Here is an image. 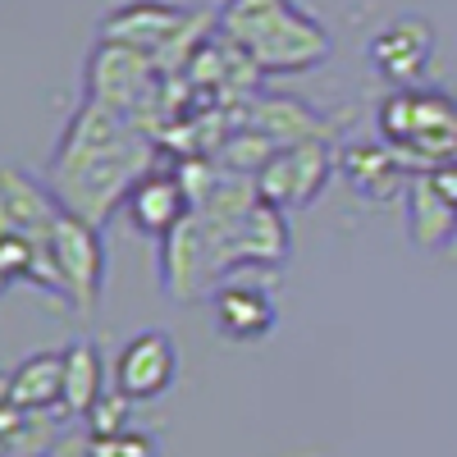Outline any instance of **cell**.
<instances>
[{
  "label": "cell",
  "mask_w": 457,
  "mask_h": 457,
  "mask_svg": "<svg viewBox=\"0 0 457 457\" xmlns=\"http://www.w3.org/2000/svg\"><path fill=\"white\" fill-rule=\"evenodd\" d=\"M407 238L411 247L421 252H435V247H448L457 238V202L435 183V174H411L407 183Z\"/></svg>",
  "instance_id": "cell-16"
},
{
  "label": "cell",
  "mask_w": 457,
  "mask_h": 457,
  "mask_svg": "<svg viewBox=\"0 0 457 457\" xmlns=\"http://www.w3.org/2000/svg\"><path fill=\"white\" fill-rule=\"evenodd\" d=\"M215 329L228 343H256L275 329V297L265 284H243V279H224L215 293Z\"/></svg>",
  "instance_id": "cell-15"
},
{
  "label": "cell",
  "mask_w": 457,
  "mask_h": 457,
  "mask_svg": "<svg viewBox=\"0 0 457 457\" xmlns=\"http://www.w3.org/2000/svg\"><path fill=\"white\" fill-rule=\"evenodd\" d=\"M129 398L120 394V389H110V394H101V403L83 416L87 421V439H114V435H124L129 430Z\"/></svg>",
  "instance_id": "cell-20"
},
{
  "label": "cell",
  "mask_w": 457,
  "mask_h": 457,
  "mask_svg": "<svg viewBox=\"0 0 457 457\" xmlns=\"http://www.w3.org/2000/svg\"><path fill=\"white\" fill-rule=\"evenodd\" d=\"M124 211H129L137 234L165 238V234H174L187 215H193V197H187L179 170H151V174L137 179V187L129 193Z\"/></svg>",
  "instance_id": "cell-12"
},
{
  "label": "cell",
  "mask_w": 457,
  "mask_h": 457,
  "mask_svg": "<svg viewBox=\"0 0 457 457\" xmlns=\"http://www.w3.org/2000/svg\"><path fill=\"white\" fill-rule=\"evenodd\" d=\"M379 142H389L411 174L457 161V101L430 87H398L375 114Z\"/></svg>",
  "instance_id": "cell-3"
},
{
  "label": "cell",
  "mask_w": 457,
  "mask_h": 457,
  "mask_svg": "<svg viewBox=\"0 0 457 457\" xmlns=\"http://www.w3.org/2000/svg\"><path fill=\"white\" fill-rule=\"evenodd\" d=\"M105 394V361L92 338H79L64 348V411L87 416Z\"/></svg>",
  "instance_id": "cell-18"
},
{
  "label": "cell",
  "mask_w": 457,
  "mask_h": 457,
  "mask_svg": "<svg viewBox=\"0 0 457 457\" xmlns=\"http://www.w3.org/2000/svg\"><path fill=\"white\" fill-rule=\"evenodd\" d=\"M64 215L46 183L28 179V170L10 165L0 179V234H23L32 243H51V228Z\"/></svg>",
  "instance_id": "cell-10"
},
{
  "label": "cell",
  "mask_w": 457,
  "mask_h": 457,
  "mask_svg": "<svg viewBox=\"0 0 457 457\" xmlns=\"http://www.w3.org/2000/svg\"><path fill=\"white\" fill-rule=\"evenodd\" d=\"M338 174L348 179L366 202H394L407 197L411 170L389 142H348L338 151Z\"/></svg>",
  "instance_id": "cell-14"
},
{
  "label": "cell",
  "mask_w": 457,
  "mask_h": 457,
  "mask_svg": "<svg viewBox=\"0 0 457 457\" xmlns=\"http://www.w3.org/2000/svg\"><path fill=\"white\" fill-rule=\"evenodd\" d=\"M293 238H288V211H279L275 202L256 197L252 211L243 215V224L234 228V238L224 247V279H234L238 270H275L284 265Z\"/></svg>",
  "instance_id": "cell-9"
},
{
  "label": "cell",
  "mask_w": 457,
  "mask_h": 457,
  "mask_svg": "<svg viewBox=\"0 0 457 457\" xmlns=\"http://www.w3.org/2000/svg\"><path fill=\"white\" fill-rule=\"evenodd\" d=\"M161 284L170 302H197L220 288L211 243H206V228L197 215H187L174 234L161 238Z\"/></svg>",
  "instance_id": "cell-7"
},
{
  "label": "cell",
  "mask_w": 457,
  "mask_h": 457,
  "mask_svg": "<svg viewBox=\"0 0 457 457\" xmlns=\"http://www.w3.org/2000/svg\"><path fill=\"white\" fill-rule=\"evenodd\" d=\"M215 32L228 37L261 73H302L334 51L325 23L297 0H224L215 10Z\"/></svg>",
  "instance_id": "cell-2"
},
{
  "label": "cell",
  "mask_w": 457,
  "mask_h": 457,
  "mask_svg": "<svg viewBox=\"0 0 457 457\" xmlns=\"http://www.w3.org/2000/svg\"><path fill=\"white\" fill-rule=\"evenodd\" d=\"M5 407L55 411L64 407V353H32L5 379Z\"/></svg>",
  "instance_id": "cell-17"
},
{
  "label": "cell",
  "mask_w": 457,
  "mask_h": 457,
  "mask_svg": "<svg viewBox=\"0 0 457 457\" xmlns=\"http://www.w3.org/2000/svg\"><path fill=\"white\" fill-rule=\"evenodd\" d=\"M338 170L329 142H302V146H284L270 156V165H265L256 174V193L265 202H275L279 211H302L312 206L320 193L329 174Z\"/></svg>",
  "instance_id": "cell-5"
},
{
  "label": "cell",
  "mask_w": 457,
  "mask_h": 457,
  "mask_svg": "<svg viewBox=\"0 0 457 457\" xmlns=\"http://www.w3.org/2000/svg\"><path fill=\"white\" fill-rule=\"evenodd\" d=\"M243 129L270 137L279 151L302 142H329V120L302 96H252L243 101Z\"/></svg>",
  "instance_id": "cell-11"
},
{
  "label": "cell",
  "mask_w": 457,
  "mask_h": 457,
  "mask_svg": "<svg viewBox=\"0 0 457 457\" xmlns=\"http://www.w3.org/2000/svg\"><path fill=\"white\" fill-rule=\"evenodd\" d=\"M156 146L161 142L124 114L83 101L46 165V187L69 215L101 224L120 202H129L142 174L156 170Z\"/></svg>",
  "instance_id": "cell-1"
},
{
  "label": "cell",
  "mask_w": 457,
  "mask_h": 457,
  "mask_svg": "<svg viewBox=\"0 0 457 457\" xmlns=\"http://www.w3.org/2000/svg\"><path fill=\"white\" fill-rule=\"evenodd\" d=\"M430 51H435L430 23L416 19V14H403L389 28H379V37L370 42V64H375L379 79H389L398 87H411L416 79H421V69L430 64Z\"/></svg>",
  "instance_id": "cell-13"
},
{
  "label": "cell",
  "mask_w": 457,
  "mask_h": 457,
  "mask_svg": "<svg viewBox=\"0 0 457 457\" xmlns=\"http://www.w3.org/2000/svg\"><path fill=\"white\" fill-rule=\"evenodd\" d=\"M46 247L55 256V270H60V284L69 293V307L92 316L101 293H105V243L96 234V224L64 211L55 220V228H51Z\"/></svg>",
  "instance_id": "cell-4"
},
{
  "label": "cell",
  "mask_w": 457,
  "mask_h": 457,
  "mask_svg": "<svg viewBox=\"0 0 457 457\" xmlns=\"http://www.w3.org/2000/svg\"><path fill=\"white\" fill-rule=\"evenodd\" d=\"M197 10H183V5H170V0H124L114 5L105 19H101V42L110 46H129L137 55H151L156 60L174 37L193 23Z\"/></svg>",
  "instance_id": "cell-6"
},
{
  "label": "cell",
  "mask_w": 457,
  "mask_h": 457,
  "mask_svg": "<svg viewBox=\"0 0 457 457\" xmlns=\"http://www.w3.org/2000/svg\"><path fill=\"white\" fill-rule=\"evenodd\" d=\"M0 448H5V457H51V448H55V416L51 411L0 407Z\"/></svg>",
  "instance_id": "cell-19"
},
{
  "label": "cell",
  "mask_w": 457,
  "mask_h": 457,
  "mask_svg": "<svg viewBox=\"0 0 457 457\" xmlns=\"http://www.w3.org/2000/svg\"><path fill=\"white\" fill-rule=\"evenodd\" d=\"M179 375V348L165 329L133 334L114 357V389L129 403H156Z\"/></svg>",
  "instance_id": "cell-8"
},
{
  "label": "cell",
  "mask_w": 457,
  "mask_h": 457,
  "mask_svg": "<svg viewBox=\"0 0 457 457\" xmlns=\"http://www.w3.org/2000/svg\"><path fill=\"white\" fill-rule=\"evenodd\" d=\"M87 457H161V444L146 430H124L114 439H87Z\"/></svg>",
  "instance_id": "cell-21"
}]
</instances>
